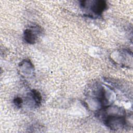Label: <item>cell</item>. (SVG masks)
Masks as SVG:
<instances>
[{
  "label": "cell",
  "instance_id": "cell-1",
  "mask_svg": "<svg viewBox=\"0 0 133 133\" xmlns=\"http://www.w3.org/2000/svg\"><path fill=\"white\" fill-rule=\"evenodd\" d=\"M107 4L105 2L103 1H98L95 2L92 7V10L97 14H101L106 8Z\"/></svg>",
  "mask_w": 133,
  "mask_h": 133
},
{
  "label": "cell",
  "instance_id": "cell-2",
  "mask_svg": "<svg viewBox=\"0 0 133 133\" xmlns=\"http://www.w3.org/2000/svg\"><path fill=\"white\" fill-rule=\"evenodd\" d=\"M24 36L25 41L29 44H33L35 42V36L30 29H26L24 31Z\"/></svg>",
  "mask_w": 133,
  "mask_h": 133
},
{
  "label": "cell",
  "instance_id": "cell-3",
  "mask_svg": "<svg viewBox=\"0 0 133 133\" xmlns=\"http://www.w3.org/2000/svg\"><path fill=\"white\" fill-rule=\"evenodd\" d=\"M32 93L33 98L34 99L36 103L37 104H39L41 103V99H42V97L39 92L37 90H33L32 91Z\"/></svg>",
  "mask_w": 133,
  "mask_h": 133
},
{
  "label": "cell",
  "instance_id": "cell-4",
  "mask_svg": "<svg viewBox=\"0 0 133 133\" xmlns=\"http://www.w3.org/2000/svg\"><path fill=\"white\" fill-rule=\"evenodd\" d=\"M14 102L16 105L17 107H20L21 105V104L22 103V100L21 98L17 97L14 99Z\"/></svg>",
  "mask_w": 133,
  "mask_h": 133
}]
</instances>
